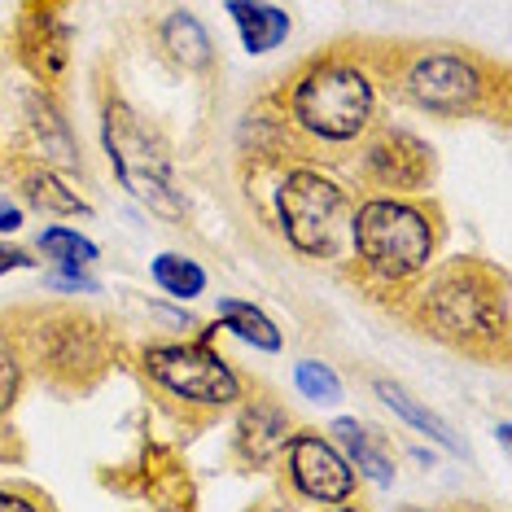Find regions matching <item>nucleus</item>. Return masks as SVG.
<instances>
[{
  "label": "nucleus",
  "instance_id": "8",
  "mask_svg": "<svg viewBox=\"0 0 512 512\" xmlns=\"http://www.w3.org/2000/svg\"><path fill=\"white\" fill-rule=\"evenodd\" d=\"M285 438H289V416L281 412V407L254 403V407L241 412V421H237V451L250 464H267Z\"/></svg>",
  "mask_w": 512,
  "mask_h": 512
},
{
  "label": "nucleus",
  "instance_id": "3",
  "mask_svg": "<svg viewBox=\"0 0 512 512\" xmlns=\"http://www.w3.org/2000/svg\"><path fill=\"white\" fill-rule=\"evenodd\" d=\"M276 219L285 228V241L298 254L311 259H333L342 254L351 237V202L320 171H289L285 184L276 189Z\"/></svg>",
  "mask_w": 512,
  "mask_h": 512
},
{
  "label": "nucleus",
  "instance_id": "23",
  "mask_svg": "<svg viewBox=\"0 0 512 512\" xmlns=\"http://www.w3.org/2000/svg\"><path fill=\"white\" fill-rule=\"evenodd\" d=\"M337 512H355V508H337Z\"/></svg>",
  "mask_w": 512,
  "mask_h": 512
},
{
  "label": "nucleus",
  "instance_id": "9",
  "mask_svg": "<svg viewBox=\"0 0 512 512\" xmlns=\"http://www.w3.org/2000/svg\"><path fill=\"white\" fill-rule=\"evenodd\" d=\"M228 18L237 22L241 31V44L250 53H272L281 49L285 36H289V14L281 5H254V0H232L228 5Z\"/></svg>",
  "mask_w": 512,
  "mask_h": 512
},
{
  "label": "nucleus",
  "instance_id": "7",
  "mask_svg": "<svg viewBox=\"0 0 512 512\" xmlns=\"http://www.w3.org/2000/svg\"><path fill=\"white\" fill-rule=\"evenodd\" d=\"M289 473H294L298 491L320 504H342L355 491V469L320 434H302L289 442Z\"/></svg>",
  "mask_w": 512,
  "mask_h": 512
},
{
  "label": "nucleus",
  "instance_id": "21",
  "mask_svg": "<svg viewBox=\"0 0 512 512\" xmlns=\"http://www.w3.org/2000/svg\"><path fill=\"white\" fill-rule=\"evenodd\" d=\"M0 512H40L36 504H27L22 495H9V491H0Z\"/></svg>",
  "mask_w": 512,
  "mask_h": 512
},
{
  "label": "nucleus",
  "instance_id": "2",
  "mask_svg": "<svg viewBox=\"0 0 512 512\" xmlns=\"http://www.w3.org/2000/svg\"><path fill=\"white\" fill-rule=\"evenodd\" d=\"M351 241L377 276L403 281L425 267L434 250V228L421 215V206L399 202V197H372L351 219Z\"/></svg>",
  "mask_w": 512,
  "mask_h": 512
},
{
  "label": "nucleus",
  "instance_id": "1",
  "mask_svg": "<svg viewBox=\"0 0 512 512\" xmlns=\"http://www.w3.org/2000/svg\"><path fill=\"white\" fill-rule=\"evenodd\" d=\"M106 154L119 171L123 189L132 197H141L149 211L180 219L184 215V197L171 180V154L162 145V136L149 127L141 114H132L119 101L106 106Z\"/></svg>",
  "mask_w": 512,
  "mask_h": 512
},
{
  "label": "nucleus",
  "instance_id": "19",
  "mask_svg": "<svg viewBox=\"0 0 512 512\" xmlns=\"http://www.w3.org/2000/svg\"><path fill=\"white\" fill-rule=\"evenodd\" d=\"M18 381H22V372H18V359L9 355V346H0V416L14 407L18 399Z\"/></svg>",
  "mask_w": 512,
  "mask_h": 512
},
{
  "label": "nucleus",
  "instance_id": "10",
  "mask_svg": "<svg viewBox=\"0 0 512 512\" xmlns=\"http://www.w3.org/2000/svg\"><path fill=\"white\" fill-rule=\"evenodd\" d=\"M372 390H377V399L386 403L390 412L399 416V421H407L412 429H421L425 438L442 442V447H451V451H456V456H469V451H464V442H460V438H456V434H451V429H447V421H438V416L429 412L425 403H416L412 394H407V390H399V386H394V381H377V386H372Z\"/></svg>",
  "mask_w": 512,
  "mask_h": 512
},
{
  "label": "nucleus",
  "instance_id": "5",
  "mask_svg": "<svg viewBox=\"0 0 512 512\" xmlns=\"http://www.w3.org/2000/svg\"><path fill=\"white\" fill-rule=\"evenodd\" d=\"M145 372L162 390H171L184 403L224 407L241 399V381L211 346L202 342H167L145 351Z\"/></svg>",
  "mask_w": 512,
  "mask_h": 512
},
{
  "label": "nucleus",
  "instance_id": "16",
  "mask_svg": "<svg viewBox=\"0 0 512 512\" xmlns=\"http://www.w3.org/2000/svg\"><path fill=\"white\" fill-rule=\"evenodd\" d=\"M154 281L176 298H197L206 289V272L193 259H180V254H158L154 259Z\"/></svg>",
  "mask_w": 512,
  "mask_h": 512
},
{
  "label": "nucleus",
  "instance_id": "17",
  "mask_svg": "<svg viewBox=\"0 0 512 512\" xmlns=\"http://www.w3.org/2000/svg\"><path fill=\"white\" fill-rule=\"evenodd\" d=\"M298 377V390L307 394L311 403H337L342 399V381H337V372L329 364H320V359H302L294 368Z\"/></svg>",
  "mask_w": 512,
  "mask_h": 512
},
{
  "label": "nucleus",
  "instance_id": "4",
  "mask_svg": "<svg viewBox=\"0 0 512 512\" xmlns=\"http://www.w3.org/2000/svg\"><path fill=\"white\" fill-rule=\"evenodd\" d=\"M294 119L316 141H355L372 119V84L351 62H320L294 84Z\"/></svg>",
  "mask_w": 512,
  "mask_h": 512
},
{
  "label": "nucleus",
  "instance_id": "12",
  "mask_svg": "<svg viewBox=\"0 0 512 512\" xmlns=\"http://www.w3.org/2000/svg\"><path fill=\"white\" fill-rule=\"evenodd\" d=\"M219 320L228 324L241 342H250L254 351H281V329L272 324L267 311H259L254 302H241V298H224L219 302Z\"/></svg>",
  "mask_w": 512,
  "mask_h": 512
},
{
  "label": "nucleus",
  "instance_id": "18",
  "mask_svg": "<svg viewBox=\"0 0 512 512\" xmlns=\"http://www.w3.org/2000/svg\"><path fill=\"white\" fill-rule=\"evenodd\" d=\"M36 127L44 132V145L75 167V145H71V132H66V119H57V110L44 97H36Z\"/></svg>",
  "mask_w": 512,
  "mask_h": 512
},
{
  "label": "nucleus",
  "instance_id": "15",
  "mask_svg": "<svg viewBox=\"0 0 512 512\" xmlns=\"http://www.w3.org/2000/svg\"><path fill=\"white\" fill-rule=\"evenodd\" d=\"M22 189H27L31 206H40V211H53V215H88V206L79 202L71 189H66L57 171H27Z\"/></svg>",
  "mask_w": 512,
  "mask_h": 512
},
{
  "label": "nucleus",
  "instance_id": "13",
  "mask_svg": "<svg viewBox=\"0 0 512 512\" xmlns=\"http://www.w3.org/2000/svg\"><path fill=\"white\" fill-rule=\"evenodd\" d=\"M162 44L189 71H206L211 66V40H206V27L193 14H171L162 22Z\"/></svg>",
  "mask_w": 512,
  "mask_h": 512
},
{
  "label": "nucleus",
  "instance_id": "6",
  "mask_svg": "<svg viewBox=\"0 0 512 512\" xmlns=\"http://www.w3.org/2000/svg\"><path fill=\"white\" fill-rule=\"evenodd\" d=\"M407 92L434 114H460L482 101V71L460 53H425L407 66Z\"/></svg>",
  "mask_w": 512,
  "mask_h": 512
},
{
  "label": "nucleus",
  "instance_id": "11",
  "mask_svg": "<svg viewBox=\"0 0 512 512\" xmlns=\"http://www.w3.org/2000/svg\"><path fill=\"white\" fill-rule=\"evenodd\" d=\"M333 434L342 438V451H346V464H355L359 473L368 477V482H377V486H390L394 482V464L386 460V451L377 447V442L368 438V429L364 425H355L351 416H337L333 421Z\"/></svg>",
  "mask_w": 512,
  "mask_h": 512
},
{
  "label": "nucleus",
  "instance_id": "22",
  "mask_svg": "<svg viewBox=\"0 0 512 512\" xmlns=\"http://www.w3.org/2000/svg\"><path fill=\"white\" fill-rule=\"evenodd\" d=\"M18 228H22V211L0 202V232H18Z\"/></svg>",
  "mask_w": 512,
  "mask_h": 512
},
{
  "label": "nucleus",
  "instance_id": "14",
  "mask_svg": "<svg viewBox=\"0 0 512 512\" xmlns=\"http://www.w3.org/2000/svg\"><path fill=\"white\" fill-rule=\"evenodd\" d=\"M40 250L57 263V276H79L88 263H97V246L88 237H79L71 228H44Z\"/></svg>",
  "mask_w": 512,
  "mask_h": 512
},
{
  "label": "nucleus",
  "instance_id": "20",
  "mask_svg": "<svg viewBox=\"0 0 512 512\" xmlns=\"http://www.w3.org/2000/svg\"><path fill=\"white\" fill-rule=\"evenodd\" d=\"M14 267H31V254L27 250H14V246H0V276L14 272Z\"/></svg>",
  "mask_w": 512,
  "mask_h": 512
}]
</instances>
